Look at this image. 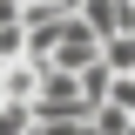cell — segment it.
<instances>
[{
    "instance_id": "cell-6",
    "label": "cell",
    "mask_w": 135,
    "mask_h": 135,
    "mask_svg": "<svg viewBox=\"0 0 135 135\" xmlns=\"http://www.w3.org/2000/svg\"><path fill=\"white\" fill-rule=\"evenodd\" d=\"M122 27H128V34H135V0H122Z\"/></svg>"
},
{
    "instance_id": "cell-4",
    "label": "cell",
    "mask_w": 135,
    "mask_h": 135,
    "mask_svg": "<svg viewBox=\"0 0 135 135\" xmlns=\"http://www.w3.org/2000/svg\"><path fill=\"white\" fill-rule=\"evenodd\" d=\"M34 128V108L27 101H0V135H27Z\"/></svg>"
},
{
    "instance_id": "cell-2",
    "label": "cell",
    "mask_w": 135,
    "mask_h": 135,
    "mask_svg": "<svg viewBox=\"0 0 135 135\" xmlns=\"http://www.w3.org/2000/svg\"><path fill=\"white\" fill-rule=\"evenodd\" d=\"M101 68H108V74H128L135 68V34L122 27V34H108V41H101V54H95Z\"/></svg>"
},
{
    "instance_id": "cell-3",
    "label": "cell",
    "mask_w": 135,
    "mask_h": 135,
    "mask_svg": "<svg viewBox=\"0 0 135 135\" xmlns=\"http://www.w3.org/2000/svg\"><path fill=\"white\" fill-rule=\"evenodd\" d=\"M108 81H115V74H108V68H101V61H88L81 74H74V88H81V101H88V108H95V101L108 95Z\"/></svg>"
},
{
    "instance_id": "cell-1",
    "label": "cell",
    "mask_w": 135,
    "mask_h": 135,
    "mask_svg": "<svg viewBox=\"0 0 135 135\" xmlns=\"http://www.w3.org/2000/svg\"><path fill=\"white\" fill-rule=\"evenodd\" d=\"M95 54H101V41H95V34H88V27H81L74 14H68L61 27H54V47H47V68H61V74H81V68L95 61Z\"/></svg>"
},
{
    "instance_id": "cell-5",
    "label": "cell",
    "mask_w": 135,
    "mask_h": 135,
    "mask_svg": "<svg viewBox=\"0 0 135 135\" xmlns=\"http://www.w3.org/2000/svg\"><path fill=\"white\" fill-rule=\"evenodd\" d=\"M101 101H108V108H122V115H135V74H115Z\"/></svg>"
}]
</instances>
